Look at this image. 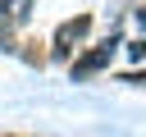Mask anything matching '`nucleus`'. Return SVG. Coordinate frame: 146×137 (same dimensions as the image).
<instances>
[{"instance_id": "obj_1", "label": "nucleus", "mask_w": 146, "mask_h": 137, "mask_svg": "<svg viewBox=\"0 0 146 137\" xmlns=\"http://www.w3.org/2000/svg\"><path fill=\"white\" fill-rule=\"evenodd\" d=\"M114 46H119V41H114V37H110V41H105V46H91V50H87V55H78V59H73V64H68V78H73V82H87V78H91V73H100V68H105V64H110V59H114Z\"/></svg>"}, {"instance_id": "obj_2", "label": "nucleus", "mask_w": 146, "mask_h": 137, "mask_svg": "<svg viewBox=\"0 0 146 137\" xmlns=\"http://www.w3.org/2000/svg\"><path fill=\"white\" fill-rule=\"evenodd\" d=\"M87 32H91V18H87V14H78V18H68V23H59V27H55V55H68Z\"/></svg>"}, {"instance_id": "obj_3", "label": "nucleus", "mask_w": 146, "mask_h": 137, "mask_svg": "<svg viewBox=\"0 0 146 137\" xmlns=\"http://www.w3.org/2000/svg\"><path fill=\"white\" fill-rule=\"evenodd\" d=\"M36 0H5V23H27Z\"/></svg>"}, {"instance_id": "obj_4", "label": "nucleus", "mask_w": 146, "mask_h": 137, "mask_svg": "<svg viewBox=\"0 0 146 137\" xmlns=\"http://www.w3.org/2000/svg\"><path fill=\"white\" fill-rule=\"evenodd\" d=\"M128 55H132V59L141 64V59H146V41H128Z\"/></svg>"}, {"instance_id": "obj_5", "label": "nucleus", "mask_w": 146, "mask_h": 137, "mask_svg": "<svg viewBox=\"0 0 146 137\" xmlns=\"http://www.w3.org/2000/svg\"><path fill=\"white\" fill-rule=\"evenodd\" d=\"M137 18H141V27H146V9H137Z\"/></svg>"}, {"instance_id": "obj_6", "label": "nucleus", "mask_w": 146, "mask_h": 137, "mask_svg": "<svg viewBox=\"0 0 146 137\" xmlns=\"http://www.w3.org/2000/svg\"><path fill=\"white\" fill-rule=\"evenodd\" d=\"M0 18H5V0H0Z\"/></svg>"}]
</instances>
